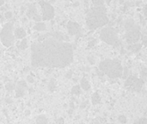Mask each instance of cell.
<instances>
[{"label": "cell", "mask_w": 147, "mask_h": 124, "mask_svg": "<svg viewBox=\"0 0 147 124\" xmlns=\"http://www.w3.org/2000/svg\"><path fill=\"white\" fill-rule=\"evenodd\" d=\"M110 78H118L122 75L123 67L118 59H107L99 64V69Z\"/></svg>", "instance_id": "cell-3"}, {"label": "cell", "mask_w": 147, "mask_h": 124, "mask_svg": "<svg viewBox=\"0 0 147 124\" xmlns=\"http://www.w3.org/2000/svg\"><path fill=\"white\" fill-rule=\"evenodd\" d=\"M4 4V0H0V6H3Z\"/></svg>", "instance_id": "cell-41"}, {"label": "cell", "mask_w": 147, "mask_h": 124, "mask_svg": "<svg viewBox=\"0 0 147 124\" xmlns=\"http://www.w3.org/2000/svg\"><path fill=\"white\" fill-rule=\"evenodd\" d=\"M29 92H34V91H33V89H30V90H29Z\"/></svg>", "instance_id": "cell-45"}, {"label": "cell", "mask_w": 147, "mask_h": 124, "mask_svg": "<svg viewBox=\"0 0 147 124\" xmlns=\"http://www.w3.org/2000/svg\"><path fill=\"white\" fill-rule=\"evenodd\" d=\"M88 60H89V61H90V64H92V65H93V64H95V59L93 58V57H91V56H89V57H88Z\"/></svg>", "instance_id": "cell-30"}, {"label": "cell", "mask_w": 147, "mask_h": 124, "mask_svg": "<svg viewBox=\"0 0 147 124\" xmlns=\"http://www.w3.org/2000/svg\"><path fill=\"white\" fill-rule=\"evenodd\" d=\"M72 93L73 94V95L79 96L80 93H81L80 86H79V85H75V86H73L72 89Z\"/></svg>", "instance_id": "cell-20"}, {"label": "cell", "mask_w": 147, "mask_h": 124, "mask_svg": "<svg viewBox=\"0 0 147 124\" xmlns=\"http://www.w3.org/2000/svg\"><path fill=\"white\" fill-rule=\"evenodd\" d=\"M34 29H35L36 31H44L46 29V25L45 23L38 22V23L34 26Z\"/></svg>", "instance_id": "cell-17"}, {"label": "cell", "mask_w": 147, "mask_h": 124, "mask_svg": "<svg viewBox=\"0 0 147 124\" xmlns=\"http://www.w3.org/2000/svg\"><path fill=\"white\" fill-rule=\"evenodd\" d=\"M67 30L69 32L71 36H81L83 34L82 29H81L80 25L75 22L69 21L67 23Z\"/></svg>", "instance_id": "cell-8"}, {"label": "cell", "mask_w": 147, "mask_h": 124, "mask_svg": "<svg viewBox=\"0 0 147 124\" xmlns=\"http://www.w3.org/2000/svg\"><path fill=\"white\" fill-rule=\"evenodd\" d=\"M140 76H141L140 78L143 79L144 81H145V79H146V69H145V68H143V69L141 70V72H140Z\"/></svg>", "instance_id": "cell-22"}, {"label": "cell", "mask_w": 147, "mask_h": 124, "mask_svg": "<svg viewBox=\"0 0 147 124\" xmlns=\"http://www.w3.org/2000/svg\"><path fill=\"white\" fill-rule=\"evenodd\" d=\"M125 29H126V40L128 44L137 43L141 38V31L140 27L133 20H127L125 23Z\"/></svg>", "instance_id": "cell-4"}, {"label": "cell", "mask_w": 147, "mask_h": 124, "mask_svg": "<svg viewBox=\"0 0 147 124\" xmlns=\"http://www.w3.org/2000/svg\"><path fill=\"white\" fill-rule=\"evenodd\" d=\"M139 18H140V22L142 23V24H143L144 26H145V24H146V22H145V20H144V19L143 18V16H142L141 15H140V16H139Z\"/></svg>", "instance_id": "cell-33"}, {"label": "cell", "mask_w": 147, "mask_h": 124, "mask_svg": "<svg viewBox=\"0 0 147 124\" xmlns=\"http://www.w3.org/2000/svg\"><path fill=\"white\" fill-rule=\"evenodd\" d=\"M27 89H28V86H27L26 82L23 80L19 81L16 87V98H22V96L24 95V93H25Z\"/></svg>", "instance_id": "cell-9"}, {"label": "cell", "mask_w": 147, "mask_h": 124, "mask_svg": "<svg viewBox=\"0 0 147 124\" xmlns=\"http://www.w3.org/2000/svg\"><path fill=\"white\" fill-rule=\"evenodd\" d=\"M100 39L105 43L109 45L118 47L120 46V41L117 34V30L113 29L112 27H107V28H103L100 33Z\"/></svg>", "instance_id": "cell-5"}, {"label": "cell", "mask_w": 147, "mask_h": 124, "mask_svg": "<svg viewBox=\"0 0 147 124\" xmlns=\"http://www.w3.org/2000/svg\"><path fill=\"white\" fill-rule=\"evenodd\" d=\"M91 102L94 105H96L98 103H100V102H101V96H100V95L97 92L94 93L91 96Z\"/></svg>", "instance_id": "cell-14"}, {"label": "cell", "mask_w": 147, "mask_h": 124, "mask_svg": "<svg viewBox=\"0 0 147 124\" xmlns=\"http://www.w3.org/2000/svg\"><path fill=\"white\" fill-rule=\"evenodd\" d=\"M5 88H6V90L11 91H13L14 89H15V85L12 83H7L6 85H5Z\"/></svg>", "instance_id": "cell-23"}, {"label": "cell", "mask_w": 147, "mask_h": 124, "mask_svg": "<svg viewBox=\"0 0 147 124\" xmlns=\"http://www.w3.org/2000/svg\"><path fill=\"white\" fill-rule=\"evenodd\" d=\"M27 80H28V83H30V84L34 83V78H33V76H31V75L28 76V77H27Z\"/></svg>", "instance_id": "cell-29"}, {"label": "cell", "mask_w": 147, "mask_h": 124, "mask_svg": "<svg viewBox=\"0 0 147 124\" xmlns=\"http://www.w3.org/2000/svg\"><path fill=\"white\" fill-rule=\"evenodd\" d=\"M36 124H48V120L45 116H39L36 118Z\"/></svg>", "instance_id": "cell-16"}, {"label": "cell", "mask_w": 147, "mask_h": 124, "mask_svg": "<svg viewBox=\"0 0 147 124\" xmlns=\"http://www.w3.org/2000/svg\"><path fill=\"white\" fill-rule=\"evenodd\" d=\"M96 73H97V75H98V76H99V77H102V76H103V75H104V73H102V71H99V70H98V69H97V70H96Z\"/></svg>", "instance_id": "cell-34"}, {"label": "cell", "mask_w": 147, "mask_h": 124, "mask_svg": "<svg viewBox=\"0 0 147 124\" xmlns=\"http://www.w3.org/2000/svg\"><path fill=\"white\" fill-rule=\"evenodd\" d=\"M128 73H129V71H128V69L127 68H123V72H122V78H123L124 79H126L127 78V76H128Z\"/></svg>", "instance_id": "cell-24"}, {"label": "cell", "mask_w": 147, "mask_h": 124, "mask_svg": "<svg viewBox=\"0 0 147 124\" xmlns=\"http://www.w3.org/2000/svg\"><path fill=\"white\" fill-rule=\"evenodd\" d=\"M39 4H40L41 11H42V17H41V19H43L44 21H48V20H52L54 17V9L51 5V4L44 1V0H41L39 2Z\"/></svg>", "instance_id": "cell-7"}, {"label": "cell", "mask_w": 147, "mask_h": 124, "mask_svg": "<svg viewBox=\"0 0 147 124\" xmlns=\"http://www.w3.org/2000/svg\"><path fill=\"white\" fill-rule=\"evenodd\" d=\"M14 36L17 39H23L26 36V31L23 28H17L14 31Z\"/></svg>", "instance_id": "cell-11"}, {"label": "cell", "mask_w": 147, "mask_h": 124, "mask_svg": "<svg viewBox=\"0 0 147 124\" xmlns=\"http://www.w3.org/2000/svg\"><path fill=\"white\" fill-rule=\"evenodd\" d=\"M72 71H69V72H68V73H66V75H65V78H68V79H69V78H72Z\"/></svg>", "instance_id": "cell-31"}, {"label": "cell", "mask_w": 147, "mask_h": 124, "mask_svg": "<svg viewBox=\"0 0 147 124\" xmlns=\"http://www.w3.org/2000/svg\"><path fill=\"white\" fill-rule=\"evenodd\" d=\"M144 84V81L143 79L139 78L138 77H137V78L134 80V82L132 84V85L130 86L129 88H131L132 90L134 91H140L142 90V88H143Z\"/></svg>", "instance_id": "cell-10"}, {"label": "cell", "mask_w": 147, "mask_h": 124, "mask_svg": "<svg viewBox=\"0 0 147 124\" xmlns=\"http://www.w3.org/2000/svg\"><path fill=\"white\" fill-rule=\"evenodd\" d=\"M144 16L146 17V16H147V12H146V6H144Z\"/></svg>", "instance_id": "cell-37"}, {"label": "cell", "mask_w": 147, "mask_h": 124, "mask_svg": "<svg viewBox=\"0 0 147 124\" xmlns=\"http://www.w3.org/2000/svg\"><path fill=\"white\" fill-rule=\"evenodd\" d=\"M79 5V2H76V3H74L72 4V6L73 7H77V6H78Z\"/></svg>", "instance_id": "cell-39"}, {"label": "cell", "mask_w": 147, "mask_h": 124, "mask_svg": "<svg viewBox=\"0 0 147 124\" xmlns=\"http://www.w3.org/2000/svg\"><path fill=\"white\" fill-rule=\"evenodd\" d=\"M72 112H73V110H72V109H70V110H68V114H69L70 116L72 115Z\"/></svg>", "instance_id": "cell-40"}, {"label": "cell", "mask_w": 147, "mask_h": 124, "mask_svg": "<svg viewBox=\"0 0 147 124\" xmlns=\"http://www.w3.org/2000/svg\"><path fill=\"white\" fill-rule=\"evenodd\" d=\"M32 19H33L34 21H35V22H40V21H41V16H39L38 14H36L33 16V18H32Z\"/></svg>", "instance_id": "cell-28"}, {"label": "cell", "mask_w": 147, "mask_h": 124, "mask_svg": "<svg viewBox=\"0 0 147 124\" xmlns=\"http://www.w3.org/2000/svg\"><path fill=\"white\" fill-rule=\"evenodd\" d=\"M37 14V10H36V7L33 4L29 5L28 9V11H27V16L28 18H33V16Z\"/></svg>", "instance_id": "cell-12"}, {"label": "cell", "mask_w": 147, "mask_h": 124, "mask_svg": "<svg viewBox=\"0 0 147 124\" xmlns=\"http://www.w3.org/2000/svg\"><path fill=\"white\" fill-rule=\"evenodd\" d=\"M42 41L31 46V64L34 67L64 68L73 60V46L63 41H58L46 34Z\"/></svg>", "instance_id": "cell-1"}, {"label": "cell", "mask_w": 147, "mask_h": 124, "mask_svg": "<svg viewBox=\"0 0 147 124\" xmlns=\"http://www.w3.org/2000/svg\"><path fill=\"white\" fill-rule=\"evenodd\" d=\"M56 1V0H52V2H53H53H55Z\"/></svg>", "instance_id": "cell-48"}, {"label": "cell", "mask_w": 147, "mask_h": 124, "mask_svg": "<svg viewBox=\"0 0 147 124\" xmlns=\"http://www.w3.org/2000/svg\"><path fill=\"white\" fill-rule=\"evenodd\" d=\"M25 115L26 116H29V115H30V111H29V110H26L25 111Z\"/></svg>", "instance_id": "cell-43"}, {"label": "cell", "mask_w": 147, "mask_h": 124, "mask_svg": "<svg viewBox=\"0 0 147 124\" xmlns=\"http://www.w3.org/2000/svg\"><path fill=\"white\" fill-rule=\"evenodd\" d=\"M96 42H97V41H96V40H95V39L89 41V44H88V48H92V47H94L95 44H96Z\"/></svg>", "instance_id": "cell-26"}, {"label": "cell", "mask_w": 147, "mask_h": 124, "mask_svg": "<svg viewBox=\"0 0 147 124\" xmlns=\"http://www.w3.org/2000/svg\"><path fill=\"white\" fill-rule=\"evenodd\" d=\"M17 46H18V48L21 49V50H24V49H26L27 48H28V41H27V39L23 38V40H22L21 42L17 44Z\"/></svg>", "instance_id": "cell-18"}, {"label": "cell", "mask_w": 147, "mask_h": 124, "mask_svg": "<svg viewBox=\"0 0 147 124\" xmlns=\"http://www.w3.org/2000/svg\"><path fill=\"white\" fill-rule=\"evenodd\" d=\"M92 3L94 6H101L104 4V0H92Z\"/></svg>", "instance_id": "cell-21"}, {"label": "cell", "mask_w": 147, "mask_h": 124, "mask_svg": "<svg viewBox=\"0 0 147 124\" xmlns=\"http://www.w3.org/2000/svg\"><path fill=\"white\" fill-rule=\"evenodd\" d=\"M5 102H6V103H12V102H13V101H12V99H11V98H6L5 99Z\"/></svg>", "instance_id": "cell-36"}, {"label": "cell", "mask_w": 147, "mask_h": 124, "mask_svg": "<svg viewBox=\"0 0 147 124\" xmlns=\"http://www.w3.org/2000/svg\"><path fill=\"white\" fill-rule=\"evenodd\" d=\"M23 23H26V22H27V18H23Z\"/></svg>", "instance_id": "cell-44"}, {"label": "cell", "mask_w": 147, "mask_h": 124, "mask_svg": "<svg viewBox=\"0 0 147 124\" xmlns=\"http://www.w3.org/2000/svg\"><path fill=\"white\" fill-rule=\"evenodd\" d=\"M87 103H88V101L86 102H84V103H81V105H80V109H84V108H86V106H87Z\"/></svg>", "instance_id": "cell-32"}, {"label": "cell", "mask_w": 147, "mask_h": 124, "mask_svg": "<svg viewBox=\"0 0 147 124\" xmlns=\"http://www.w3.org/2000/svg\"><path fill=\"white\" fill-rule=\"evenodd\" d=\"M141 124H146V118H143V119H142Z\"/></svg>", "instance_id": "cell-38"}, {"label": "cell", "mask_w": 147, "mask_h": 124, "mask_svg": "<svg viewBox=\"0 0 147 124\" xmlns=\"http://www.w3.org/2000/svg\"><path fill=\"white\" fill-rule=\"evenodd\" d=\"M48 89L50 91H54L56 90V80L54 78H52L48 84Z\"/></svg>", "instance_id": "cell-19"}, {"label": "cell", "mask_w": 147, "mask_h": 124, "mask_svg": "<svg viewBox=\"0 0 147 124\" xmlns=\"http://www.w3.org/2000/svg\"><path fill=\"white\" fill-rule=\"evenodd\" d=\"M81 87L84 89V91L90 90V85L89 81H88L87 79H86V78H82V80H81Z\"/></svg>", "instance_id": "cell-15"}, {"label": "cell", "mask_w": 147, "mask_h": 124, "mask_svg": "<svg viewBox=\"0 0 147 124\" xmlns=\"http://www.w3.org/2000/svg\"><path fill=\"white\" fill-rule=\"evenodd\" d=\"M112 0H104V2H106L107 4H110V3H111Z\"/></svg>", "instance_id": "cell-42"}, {"label": "cell", "mask_w": 147, "mask_h": 124, "mask_svg": "<svg viewBox=\"0 0 147 124\" xmlns=\"http://www.w3.org/2000/svg\"><path fill=\"white\" fill-rule=\"evenodd\" d=\"M118 119H119V121H121V123H123V124L126 123V121H127L126 117V116H120Z\"/></svg>", "instance_id": "cell-27"}, {"label": "cell", "mask_w": 147, "mask_h": 124, "mask_svg": "<svg viewBox=\"0 0 147 124\" xmlns=\"http://www.w3.org/2000/svg\"><path fill=\"white\" fill-rule=\"evenodd\" d=\"M109 20L107 16V9L104 5L94 6L88 11L86 16V24L88 28L95 30L109 23Z\"/></svg>", "instance_id": "cell-2"}, {"label": "cell", "mask_w": 147, "mask_h": 124, "mask_svg": "<svg viewBox=\"0 0 147 124\" xmlns=\"http://www.w3.org/2000/svg\"><path fill=\"white\" fill-rule=\"evenodd\" d=\"M0 17H1V16H0Z\"/></svg>", "instance_id": "cell-49"}, {"label": "cell", "mask_w": 147, "mask_h": 124, "mask_svg": "<svg viewBox=\"0 0 147 124\" xmlns=\"http://www.w3.org/2000/svg\"><path fill=\"white\" fill-rule=\"evenodd\" d=\"M69 106H70V109H72V110H74L75 106H74V103H73V102H71V103H69Z\"/></svg>", "instance_id": "cell-35"}, {"label": "cell", "mask_w": 147, "mask_h": 124, "mask_svg": "<svg viewBox=\"0 0 147 124\" xmlns=\"http://www.w3.org/2000/svg\"><path fill=\"white\" fill-rule=\"evenodd\" d=\"M139 4H140V2H139H139H137V3H136V4H137V5H138V6L139 5Z\"/></svg>", "instance_id": "cell-46"}, {"label": "cell", "mask_w": 147, "mask_h": 124, "mask_svg": "<svg viewBox=\"0 0 147 124\" xmlns=\"http://www.w3.org/2000/svg\"><path fill=\"white\" fill-rule=\"evenodd\" d=\"M28 67H27L26 69H25V72H28Z\"/></svg>", "instance_id": "cell-47"}, {"label": "cell", "mask_w": 147, "mask_h": 124, "mask_svg": "<svg viewBox=\"0 0 147 124\" xmlns=\"http://www.w3.org/2000/svg\"><path fill=\"white\" fill-rule=\"evenodd\" d=\"M4 16H5L6 19L9 20V19L12 18V16H13V14H12L11 11H7V12H5V14H4Z\"/></svg>", "instance_id": "cell-25"}, {"label": "cell", "mask_w": 147, "mask_h": 124, "mask_svg": "<svg viewBox=\"0 0 147 124\" xmlns=\"http://www.w3.org/2000/svg\"><path fill=\"white\" fill-rule=\"evenodd\" d=\"M0 40L4 46L9 48L14 43V33H13V23H7L4 24L3 29L0 33Z\"/></svg>", "instance_id": "cell-6"}, {"label": "cell", "mask_w": 147, "mask_h": 124, "mask_svg": "<svg viewBox=\"0 0 147 124\" xmlns=\"http://www.w3.org/2000/svg\"><path fill=\"white\" fill-rule=\"evenodd\" d=\"M142 48V44H139V43H133V44H131L127 49L128 50H131L132 52L133 53H137V52L140 51Z\"/></svg>", "instance_id": "cell-13"}]
</instances>
